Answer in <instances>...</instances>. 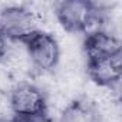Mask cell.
Wrapping results in <instances>:
<instances>
[{
	"label": "cell",
	"instance_id": "5",
	"mask_svg": "<svg viewBox=\"0 0 122 122\" xmlns=\"http://www.w3.org/2000/svg\"><path fill=\"white\" fill-rule=\"evenodd\" d=\"M88 75L99 86H113L122 78V62L119 56H108L88 60Z\"/></svg>",
	"mask_w": 122,
	"mask_h": 122
},
{
	"label": "cell",
	"instance_id": "9",
	"mask_svg": "<svg viewBox=\"0 0 122 122\" xmlns=\"http://www.w3.org/2000/svg\"><path fill=\"white\" fill-rule=\"evenodd\" d=\"M10 122H36L37 119H32V118H25V116H16L15 115V118H12V119H9Z\"/></svg>",
	"mask_w": 122,
	"mask_h": 122
},
{
	"label": "cell",
	"instance_id": "8",
	"mask_svg": "<svg viewBox=\"0 0 122 122\" xmlns=\"http://www.w3.org/2000/svg\"><path fill=\"white\" fill-rule=\"evenodd\" d=\"M6 52H7V39L0 32V60L6 56Z\"/></svg>",
	"mask_w": 122,
	"mask_h": 122
},
{
	"label": "cell",
	"instance_id": "1",
	"mask_svg": "<svg viewBox=\"0 0 122 122\" xmlns=\"http://www.w3.org/2000/svg\"><path fill=\"white\" fill-rule=\"evenodd\" d=\"M56 17L62 27L68 32H88L96 19V7L86 0H66L56 6Z\"/></svg>",
	"mask_w": 122,
	"mask_h": 122
},
{
	"label": "cell",
	"instance_id": "10",
	"mask_svg": "<svg viewBox=\"0 0 122 122\" xmlns=\"http://www.w3.org/2000/svg\"><path fill=\"white\" fill-rule=\"evenodd\" d=\"M0 122H10L9 119H0Z\"/></svg>",
	"mask_w": 122,
	"mask_h": 122
},
{
	"label": "cell",
	"instance_id": "2",
	"mask_svg": "<svg viewBox=\"0 0 122 122\" xmlns=\"http://www.w3.org/2000/svg\"><path fill=\"white\" fill-rule=\"evenodd\" d=\"M20 43L25 45L27 55L36 68L42 71H50L57 65L60 50L56 39L50 33L37 29L20 40Z\"/></svg>",
	"mask_w": 122,
	"mask_h": 122
},
{
	"label": "cell",
	"instance_id": "7",
	"mask_svg": "<svg viewBox=\"0 0 122 122\" xmlns=\"http://www.w3.org/2000/svg\"><path fill=\"white\" fill-rule=\"evenodd\" d=\"M60 122H95V116L86 103L82 101H73L65 108Z\"/></svg>",
	"mask_w": 122,
	"mask_h": 122
},
{
	"label": "cell",
	"instance_id": "3",
	"mask_svg": "<svg viewBox=\"0 0 122 122\" xmlns=\"http://www.w3.org/2000/svg\"><path fill=\"white\" fill-rule=\"evenodd\" d=\"M10 106L16 116L32 119L43 118L47 111L43 92L32 83H22L13 89L10 95Z\"/></svg>",
	"mask_w": 122,
	"mask_h": 122
},
{
	"label": "cell",
	"instance_id": "6",
	"mask_svg": "<svg viewBox=\"0 0 122 122\" xmlns=\"http://www.w3.org/2000/svg\"><path fill=\"white\" fill-rule=\"evenodd\" d=\"M83 49L88 56V60L98 59V57H108V56H119L121 42L116 36L98 29L86 35L83 42Z\"/></svg>",
	"mask_w": 122,
	"mask_h": 122
},
{
	"label": "cell",
	"instance_id": "4",
	"mask_svg": "<svg viewBox=\"0 0 122 122\" xmlns=\"http://www.w3.org/2000/svg\"><path fill=\"white\" fill-rule=\"evenodd\" d=\"M36 30L35 16L25 7H7L0 13V32L6 39L20 42Z\"/></svg>",
	"mask_w": 122,
	"mask_h": 122
}]
</instances>
